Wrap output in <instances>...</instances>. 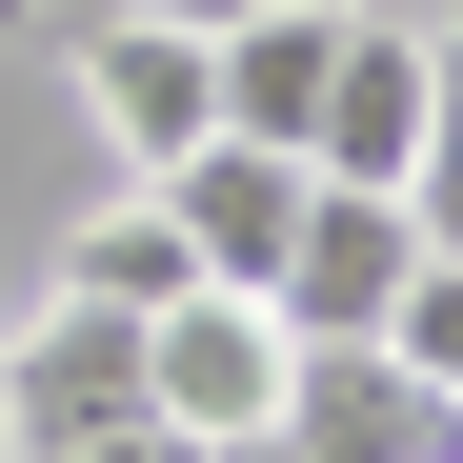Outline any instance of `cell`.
Here are the masks:
<instances>
[{
  "instance_id": "13",
  "label": "cell",
  "mask_w": 463,
  "mask_h": 463,
  "mask_svg": "<svg viewBox=\"0 0 463 463\" xmlns=\"http://www.w3.org/2000/svg\"><path fill=\"white\" fill-rule=\"evenodd\" d=\"M41 21H101V0H41Z\"/></svg>"
},
{
  "instance_id": "10",
  "label": "cell",
  "mask_w": 463,
  "mask_h": 463,
  "mask_svg": "<svg viewBox=\"0 0 463 463\" xmlns=\"http://www.w3.org/2000/svg\"><path fill=\"white\" fill-rule=\"evenodd\" d=\"M423 242H463V0H423Z\"/></svg>"
},
{
  "instance_id": "12",
  "label": "cell",
  "mask_w": 463,
  "mask_h": 463,
  "mask_svg": "<svg viewBox=\"0 0 463 463\" xmlns=\"http://www.w3.org/2000/svg\"><path fill=\"white\" fill-rule=\"evenodd\" d=\"M162 21H202V41H222V21H262V0H162Z\"/></svg>"
},
{
  "instance_id": "9",
  "label": "cell",
  "mask_w": 463,
  "mask_h": 463,
  "mask_svg": "<svg viewBox=\"0 0 463 463\" xmlns=\"http://www.w3.org/2000/svg\"><path fill=\"white\" fill-rule=\"evenodd\" d=\"M41 282H81V302H141V323H162V302L202 282V242L162 222V182H121V202H81V222H61V262H41Z\"/></svg>"
},
{
  "instance_id": "11",
  "label": "cell",
  "mask_w": 463,
  "mask_h": 463,
  "mask_svg": "<svg viewBox=\"0 0 463 463\" xmlns=\"http://www.w3.org/2000/svg\"><path fill=\"white\" fill-rule=\"evenodd\" d=\"M383 343H403V363L443 383V403H463V242H423V282L383 302Z\"/></svg>"
},
{
  "instance_id": "3",
  "label": "cell",
  "mask_w": 463,
  "mask_h": 463,
  "mask_svg": "<svg viewBox=\"0 0 463 463\" xmlns=\"http://www.w3.org/2000/svg\"><path fill=\"white\" fill-rule=\"evenodd\" d=\"M61 81H81V121L121 141V182H162L182 141L222 121V61H202V21H162V0H101V21H61Z\"/></svg>"
},
{
  "instance_id": "6",
  "label": "cell",
  "mask_w": 463,
  "mask_h": 463,
  "mask_svg": "<svg viewBox=\"0 0 463 463\" xmlns=\"http://www.w3.org/2000/svg\"><path fill=\"white\" fill-rule=\"evenodd\" d=\"M302 182H423V21L403 0H343L323 121H302Z\"/></svg>"
},
{
  "instance_id": "2",
  "label": "cell",
  "mask_w": 463,
  "mask_h": 463,
  "mask_svg": "<svg viewBox=\"0 0 463 463\" xmlns=\"http://www.w3.org/2000/svg\"><path fill=\"white\" fill-rule=\"evenodd\" d=\"M222 463H463V403L403 343H282V423Z\"/></svg>"
},
{
  "instance_id": "5",
  "label": "cell",
  "mask_w": 463,
  "mask_h": 463,
  "mask_svg": "<svg viewBox=\"0 0 463 463\" xmlns=\"http://www.w3.org/2000/svg\"><path fill=\"white\" fill-rule=\"evenodd\" d=\"M141 403H162L202 463H222V443H262V423H282V302H242V282H182L162 323H141Z\"/></svg>"
},
{
  "instance_id": "4",
  "label": "cell",
  "mask_w": 463,
  "mask_h": 463,
  "mask_svg": "<svg viewBox=\"0 0 463 463\" xmlns=\"http://www.w3.org/2000/svg\"><path fill=\"white\" fill-rule=\"evenodd\" d=\"M423 282V202L403 182H302V242H282V343H383V302Z\"/></svg>"
},
{
  "instance_id": "14",
  "label": "cell",
  "mask_w": 463,
  "mask_h": 463,
  "mask_svg": "<svg viewBox=\"0 0 463 463\" xmlns=\"http://www.w3.org/2000/svg\"><path fill=\"white\" fill-rule=\"evenodd\" d=\"M0 463H21V443H0Z\"/></svg>"
},
{
  "instance_id": "7",
  "label": "cell",
  "mask_w": 463,
  "mask_h": 463,
  "mask_svg": "<svg viewBox=\"0 0 463 463\" xmlns=\"http://www.w3.org/2000/svg\"><path fill=\"white\" fill-rule=\"evenodd\" d=\"M162 222H182V242H202V282H282V242H302V162H282V141H182V162H162Z\"/></svg>"
},
{
  "instance_id": "8",
  "label": "cell",
  "mask_w": 463,
  "mask_h": 463,
  "mask_svg": "<svg viewBox=\"0 0 463 463\" xmlns=\"http://www.w3.org/2000/svg\"><path fill=\"white\" fill-rule=\"evenodd\" d=\"M222 141H282L302 162V121H323V61H343V0H262V21H222Z\"/></svg>"
},
{
  "instance_id": "15",
  "label": "cell",
  "mask_w": 463,
  "mask_h": 463,
  "mask_svg": "<svg viewBox=\"0 0 463 463\" xmlns=\"http://www.w3.org/2000/svg\"><path fill=\"white\" fill-rule=\"evenodd\" d=\"M403 21H423V0H403Z\"/></svg>"
},
{
  "instance_id": "1",
  "label": "cell",
  "mask_w": 463,
  "mask_h": 463,
  "mask_svg": "<svg viewBox=\"0 0 463 463\" xmlns=\"http://www.w3.org/2000/svg\"><path fill=\"white\" fill-rule=\"evenodd\" d=\"M121 423H162L141 403V302H81V282L0 302V443L21 463H101Z\"/></svg>"
}]
</instances>
